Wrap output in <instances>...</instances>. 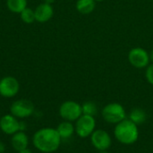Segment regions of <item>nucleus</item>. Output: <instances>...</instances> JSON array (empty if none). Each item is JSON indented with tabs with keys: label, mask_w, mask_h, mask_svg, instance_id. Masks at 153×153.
<instances>
[{
	"label": "nucleus",
	"mask_w": 153,
	"mask_h": 153,
	"mask_svg": "<svg viewBox=\"0 0 153 153\" xmlns=\"http://www.w3.org/2000/svg\"><path fill=\"white\" fill-rule=\"evenodd\" d=\"M62 139L56 128L44 127L38 130L32 136L34 147L41 153H53L61 145Z\"/></svg>",
	"instance_id": "obj_1"
},
{
	"label": "nucleus",
	"mask_w": 153,
	"mask_h": 153,
	"mask_svg": "<svg viewBox=\"0 0 153 153\" xmlns=\"http://www.w3.org/2000/svg\"><path fill=\"white\" fill-rule=\"evenodd\" d=\"M139 135V126L128 118L115 126L114 137L121 144L132 145L138 141Z\"/></svg>",
	"instance_id": "obj_2"
},
{
	"label": "nucleus",
	"mask_w": 153,
	"mask_h": 153,
	"mask_svg": "<svg viewBox=\"0 0 153 153\" xmlns=\"http://www.w3.org/2000/svg\"><path fill=\"white\" fill-rule=\"evenodd\" d=\"M101 116L104 121L115 126L127 118V114L124 106L117 102L107 104L101 110Z\"/></svg>",
	"instance_id": "obj_3"
},
{
	"label": "nucleus",
	"mask_w": 153,
	"mask_h": 153,
	"mask_svg": "<svg viewBox=\"0 0 153 153\" xmlns=\"http://www.w3.org/2000/svg\"><path fill=\"white\" fill-rule=\"evenodd\" d=\"M96 119L95 117L82 115L74 124L75 134L82 139L88 138L96 130Z\"/></svg>",
	"instance_id": "obj_4"
},
{
	"label": "nucleus",
	"mask_w": 153,
	"mask_h": 153,
	"mask_svg": "<svg viewBox=\"0 0 153 153\" xmlns=\"http://www.w3.org/2000/svg\"><path fill=\"white\" fill-rule=\"evenodd\" d=\"M82 115V105L76 101L66 100L59 107V116L65 121L75 122Z\"/></svg>",
	"instance_id": "obj_5"
},
{
	"label": "nucleus",
	"mask_w": 153,
	"mask_h": 153,
	"mask_svg": "<svg viewBox=\"0 0 153 153\" xmlns=\"http://www.w3.org/2000/svg\"><path fill=\"white\" fill-rule=\"evenodd\" d=\"M35 111V107L30 100L21 99L13 101L10 107V114L18 119L27 118Z\"/></svg>",
	"instance_id": "obj_6"
},
{
	"label": "nucleus",
	"mask_w": 153,
	"mask_h": 153,
	"mask_svg": "<svg viewBox=\"0 0 153 153\" xmlns=\"http://www.w3.org/2000/svg\"><path fill=\"white\" fill-rule=\"evenodd\" d=\"M128 61L132 66L138 69L146 68L151 63L149 52L140 47L134 48L129 51Z\"/></svg>",
	"instance_id": "obj_7"
},
{
	"label": "nucleus",
	"mask_w": 153,
	"mask_h": 153,
	"mask_svg": "<svg viewBox=\"0 0 153 153\" xmlns=\"http://www.w3.org/2000/svg\"><path fill=\"white\" fill-rule=\"evenodd\" d=\"M91 145L98 151H108L112 145V138L108 132L103 129H96L90 136Z\"/></svg>",
	"instance_id": "obj_8"
},
{
	"label": "nucleus",
	"mask_w": 153,
	"mask_h": 153,
	"mask_svg": "<svg viewBox=\"0 0 153 153\" xmlns=\"http://www.w3.org/2000/svg\"><path fill=\"white\" fill-rule=\"evenodd\" d=\"M20 91V83L13 76H4L0 80V95L4 98H13Z\"/></svg>",
	"instance_id": "obj_9"
},
{
	"label": "nucleus",
	"mask_w": 153,
	"mask_h": 153,
	"mask_svg": "<svg viewBox=\"0 0 153 153\" xmlns=\"http://www.w3.org/2000/svg\"><path fill=\"white\" fill-rule=\"evenodd\" d=\"M21 121L12 114H7L0 118V130L7 135H13L20 131Z\"/></svg>",
	"instance_id": "obj_10"
},
{
	"label": "nucleus",
	"mask_w": 153,
	"mask_h": 153,
	"mask_svg": "<svg viewBox=\"0 0 153 153\" xmlns=\"http://www.w3.org/2000/svg\"><path fill=\"white\" fill-rule=\"evenodd\" d=\"M36 22L39 23H45L48 22L54 15V9L52 4L47 3L39 4L34 10Z\"/></svg>",
	"instance_id": "obj_11"
},
{
	"label": "nucleus",
	"mask_w": 153,
	"mask_h": 153,
	"mask_svg": "<svg viewBox=\"0 0 153 153\" xmlns=\"http://www.w3.org/2000/svg\"><path fill=\"white\" fill-rule=\"evenodd\" d=\"M12 147L18 152L23 149L28 148L29 145V137L23 131H19L12 135L11 138Z\"/></svg>",
	"instance_id": "obj_12"
},
{
	"label": "nucleus",
	"mask_w": 153,
	"mask_h": 153,
	"mask_svg": "<svg viewBox=\"0 0 153 153\" xmlns=\"http://www.w3.org/2000/svg\"><path fill=\"white\" fill-rule=\"evenodd\" d=\"M56 129L59 136L61 137L62 141L70 139L75 134L74 125L73 124V122H69V121L64 120L57 126V127Z\"/></svg>",
	"instance_id": "obj_13"
},
{
	"label": "nucleus",
	"mask_w": 153,
	"mask_h": 153,
	"mask_svg": "<svg viewBox=\"0 0 153 153\" xmlns=\"http://www.w3.org/2000/svg\"><path fill=\"white\" fill-rule=\"evenodd\" d=\"M147 117L148 116L146 111L141 108H134L128 114V119H130L133 123H134L138 126L146 122Z\"/></svg>",
	"instance_id": "obj_14"
},
{
	"label": "nucleus",
	"mask_w": 153,
	"mask_h": 153,
	"mask_svg": "<svg viewBox=\"0 0 153 153\" xmlns=\"http://www.w3.org/2000/svg\"><path fill=\"white\" fill-rule=\"evenodd\" d=\"M75 6L76 10L80 13L90 14L94 11L96 7V2L94 0H77Z\"/></svg>",
	"instance_id": "obj_15"
},
{
	"label": "nucleus",
	"mask_w": 153,
	"mask_h": 153,
	"mask_svg": "<svg viewBox=\"0 0 153 153\" xmlns=\"http://www.w3.org/2000/svg\"><path fill=\"white\" fill-rule=\"evenodd\" d=\"M28 4L27 0H6V6L12 13H21Z\"/></svg>",
	"instance_id": "obj_16"
},
{
	"label": "nucleus",
	"mask_w": 153,
	"mask_h": 153,
	"mask_svg": "<svg viewBox=\"0 0 153 153\" xmlns=\"http://www.w3.org/2000/svg\"><path fill=\"white\" fill-rule=\"evenodd\" d=\"M82 115L91 116L95 117L98 114V106L93 101H85L82 104Z\"/></svg>",
	"instance_id": "obj_17"
},
{
	"label": "nucleus",
	"mask_w": 153,
	"mask_h": 153,
	"mask_svg": "<svg viewBox=\"0 0 153 153\" xmlns=\"http://www.w3.org/2000/svg\"><path fill=\"white\" fill-rule=\"evenodd\" d=\"M20 17H21L22 21L24 23H27V24H31V23H33L36 21L34 10L31 9V8H29V7H26L20 13Z\"/></svg>",
	"instance_id": "obj_18"
},
{
	"label": "nucleus",
	"mask_w": 153,
	"mask_h": 153,
	"mask_svg": "<svg viewBox=\"0 0 153 153\" xmlns=\"http://www.w3.org/2000/svg\"><path fill=\"white\" fill-rule=\"evenodd\" d=\"M145 77L147 82L153 86V64H150L147 67H146V71H145Z\"/></svg>",
	"instance_id": "obj_19"
},
{
	"label": "nucleus",
	"mask_w": 153,
	"mask_h": 153,
	"mask_svg": "<svg viewBox=\"0 0 153 153\" xmlns=\"http://www.w3.org/2000/svg\"><path fill=\"white\" fill-rule=\"evenodd\" d=\"M5 152V145L4 143L0 142V153H4Z\"/></svg>",
	"instance_id": "obj_20"
},
{
	"label": "nucleus",
	"mask_w": 153,
	"mask_h": 153,
	"mask_svg": "<svg viewBox=\"0 0 153 153\" xmlns=\"http://www.w3.org/2000/svg\"><path fill=\"white\" fill-rule=\"evenodd\" d=\"M18 153H32V152H31V151H30L29 148H26V149H23V150H22V151L18 152Z\"/></svg>",
	"instance_id": "obj_21"
},
{
	"label": "nucleus",
	"mask_w": 153,
	"mask_h": 153,
	"mask_svg": "<svg viewBox=\"0 0 153 153\" xmlns=\"http://www.w3.org/2000/svg\"><path fill=\"white\" fill-rule=\"evenodd\" d=\"M149 55H150V60H151V63H152L153 64V48L151 50V52L149 53Z\"/></svg>",
	"instance_id": "obj_22"
},
{
	"label": "nucleus",
	"mask_w": 153,
	"mask_h": 153,
	"mask_svg": "<svg viewBox=\"0 0 153 153\" xmlns=\"http://www.w3.org/2000/svg\"><path fill=\"white\" fill-rule=\"evenodd\" d=\"M55 1H56V0H44V2H45V3H47V4H54V3H55Z\"/></svg>",
	"instance_id": "obj_23"
},
{
	"label": "nucleus",
	"mask_w": 153,
	"mask_h": 153,
	"mask_svg": "<svg viewBox=\"0 0 153 153\" xmlns=\"http://www.w3.org/2000/svg\"><path fill=\"white\" fill-rule=\"evenodd\" d=\"M98 153H109L108 151H100Z\"/></svg>",
	"instance_id": "obj_24"
},
{
	"label": "nucleus",
	"mask_w": 153,
	"mask_h": 153,
	"mask_svg": "<svg viewBox=\"0 0 153 153\" xmlns=\"http://www.w3.org/2000/svg\"><path fill=\"white\" fill-rule=\"evenodd\" d=\"M94 1L97 3V2H102V1H104V0H94Z\"/></svg>",
	"instance_id": "obj_25"
},
{
	"label": "nucleus",
	"mask_w": 153,
	"mask_h": 153,
	"mask_svg": "<svg viewBox=\"0 0 153 153\" xmlns=\"http://www.w3.org/2000/svg\"><path fill=\"white\" fill-rule=\"evenodd\" d=\"M151 1H153V0H151Z\"/></svg>",
	"instance_id": "obj_26"
},
{
	"label": "nucleus",
	"mask_w": 153,
	"mask_h": 153,
	"mask_svg": "<svg viewBox=\"0 0 153 153\" xmlns=\"http://www.w3.org/2000/svg\"><path fill=\"white\" fill-rule=\"evenodd\" d=\"M40 153H41V152H40Z\"/></svg>",
	"instance_id": "obj_27"
}]
</instances>
